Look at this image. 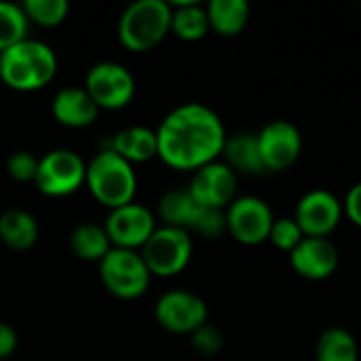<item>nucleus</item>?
<instances>
[{"mask_svg": "<svg viewBox=\"0 0 361 361\" xmlns=\"http://www.w3.org/2000/svg\"><path fill=\"white\" fill-rule=\"evenodd\" d=\"M205 300L188 290H169L154 305L157 324L171 334H192L207 324Z\"/></svg>", "mask_w": 361, "mask_h": 361, "instance_id": "9d476101", "label": "nucleus"}, {"mask_svg": "<svg viewBox=\"0 0 361 361\" xmlns=\"http://www.w3.org/2000/svg\"><path fill=\"white\" fill-rule=\"evenodd\" d=\"M104 228L112 247L140 252L157 231V218L146 205L133 201L123 207L110 209Z\"/></svg>", "mask_w": 361, "mask_h": 361, "instance_id": "9b49d317", "label": "nucleus"}, {"mask_svg": "<svg viewBox=\"0 0 361 361\" xmlns=\"http://www.w3.org/2000/svg\"><path fill=\"white\" fill-rule=\"evenodd\" d=\"M237 184L239 176L224 161H214L192 173L188 192L201 207L226 209L237 199Z\"/></svg>", "mask_w": 361, "mask_h": 361, "instance_id": "ddd939ff", "label": "nucleus"}, {"mask_svg": "<svg viewBox=\"0 0 361 361\" xmlns=\"http://www.w3.org/2000/svg\"><path fill=\"white\" fill-rule=\"evenodd\" d=\"M82 87L99 110H123L135 95V78L118 61L93 63Z\"/></svg>", "mask_w": 361, "mask_h": 361, "instance_id": "6e6552de", "label": "nucleus"}, {"mask_svg": "<svg viewBox=\"0 0 361 361\" xmlns=\"http://www.w3.org/2000/svg\"><path fill=\"white\" fill-rule=\"evenodd\" d=\"M343 209H345V216L361 228V182L353 184L343 201Z\"/></svg>", "mask_w": 361, "mask_h": 361, "instance_id": "7c9ffc66", "label": "nucleus"}, {"mask_svg": "<svg viewBox=\"0 0 361 361\" xmlns=\"http://www.w3.org/2000/svg\"><path fill=\"white\" fill-rule=\"evenodd\" d=\"M99 279L112 296L135 300L146 294L152 275L140 252L112 247L99 262Z\"/></svg>", "mask_w": 361, "mask_h": 361, "instance_id": "423d86ee", "label": "nucleus"}, {"mask_svg": "<svg viewBox=\"0 0 361 361\" xmlns=\"http://www.w3.org/2000/svg\"><path fill=\"white\" fill-rule=\"evenodd\" d=\"M85 186L97 203L108 209H116L135 201L137 176L129 161L104 146L87 163Z\"/></svg>", "mask_w": 361, "mask_h": 361, "instance_id": "7ed1b4c3", "label": "nucleus"}, {"mask_svg": "<svg viewBox=\"0 0 361 361\" xmlns=\"http://www.w3.org/2000/svg\"><path fill=\"white\" fill-rule=\"evenodd\" d=\"M222 161L237 173V176H260L267 173L260 146H258V133L252 131H239L226 137Z\"/></svg>", "mask_w": 361, "mask_h": 361, "instance_id": "a211bd4d", "label": "nucleus"}, {"mask_svg": "<svg viewBox=\"0 0 361 361\" xmlns=\"http://www.w3.org/2000/svg\"><path fill=\"white\" fill-rule=\"evenodd\" d=\"M341 256L328 237H305L290 254V264L296 275L309 281H324L338 269Z\"/></svg>", "mask_w": 361, "mask_h": 361, "instance_id": "2eb2a0df", "label": "nucleus"}, {"mask_svg": "<svg viewBox=\"0 0 361 361\" xmlns=\"http://www.w3.org/2000/svg\"><path fill=\"white\" fill-rule=\"evenodd\" d=\"M70 250L78 260L99 264L112 250V243L104 226L85 222L70 233Z\"/></svg>", "mask_w": 361, "mask_h": 361, "instance_id": "5701e85b", "label": "nucleus"}, {"mask_svg": "<svg viewBox=\"0 0 361 361\" xmlns=\"http://www.w3.org/2000/svg\"><path fill=\"white\" fill-rule=\"evenodd\" d=\"M53 118L68 129H85L97 121L99 108L85 87H63L51 99Z\"/></svg>", "mask_w": 361, "mask_h": 361, "instance_id": "dca6fc26", "label": "nucleus"}, {"mask_svg": "<svg viewBox=\"0 0 361 361\" xmlns=\"http://www.w3.org/2000/svg\"><path fill=\"white\" fill-rule=\"evenodd\" d=\"M38 157H34L27 150H17L6 159V173L15 182H34L38 173Z\"/></svg>", "mask_w": 361, "mask_h": 361, "instance_id": "c756f323", "label": "nucleus"}, {"mask_svg": "<svg viewBox=\"0 0 361 361\" xmlns=\"http://www.w3.org/2000/svg\"><path fill=\"white\" fill-rule=\"evenodd\" d=\"M275 216L264 199L254 195L237 197L226 207L228 235L241 245H260L269 241Z\"/></svg>", "mask_w": 361, "mask_h": 361, "instance_id": "1a4fd4ad", "label": "nucleus"}, {"mask_svg": "<svg viewBox=\"0 0 361 361\" xmlns=\"http://www.w3.org/2000/svg\"><path fill=\"white\" fill-rule=\"evenodd\" d=\"M40 226L25 209H6L0 214V241L13 252H27L36 245Z\"/></svg>", "mask_w": 361, "mask_h": 361, "instance_id": "6ab92c4d", "label": "nucleus"}, {"mask_svg": "<svg viewBox=\"0 0 361 361\" xmlns=\"http://www.w3.org/2000/svg\"><path fill=\"white\" fill-rule=\"evenodd\" d=\"M171 32V2L137 0L118 17V40L127 51L146 53L159 47Z\"/></svg>", "mask_w": 361, "mask_h": 361, "instance_id": "20e7f679", "label": "nucleus"}, {"mask_svg": "<svg viewBox=\"0 0 361 361\" xmlns=\"http://www.w3.org/2000/svg\"><path fill=\"white\" fill-rule=\"evenodd\" d=\"M343 216V201L326 188H315L302 195L294 212V220L305 237H328L336 231Z\"/></svg>", "mask_w": 361, "mask_h": 361, "instance_id": "4468645a", "label": "nucleus"}, {"mask_svg": "<svg viewBox=\"0 0 361 361\" xmlns=\"http://www.w3.org/2000/svg\"><path fill=\"white\" fill-rule=\"evenodd\" d=\"M106 148L114 150L118 157H123L131 165L146 163V161L159 157L157 129H150V127H144V125L125 127V129L116 131L108 140V146Z\"/></svg>", "mask_w": 361, "mask_h": 361, "instance_id": "f3484780", "label": "nucleus"}, {"mask_svg": "<svg viewBox=\"0 0 361 361\" xmlns=\"http://www.w3.org/2000/svg\"><path fill=\"white\" fill-rule=\"evenodd\" d=\"M140 254L152 277H176L192 260V235L188 231L161 224Z\"/></svg>", "mask_w": 361, "mask_h": 361, "instance_id": "39448f33", "label": "nucleus"}, {"mask_svg": "<svg viewBox=\"0 0 361 361\" xmlns=\"http://www.w3.org/2000/svg\"><path fill=\"white\" fill-rule=\"evenodd\" d=\"M258 146L267 171H286L302 152V135L294 123L277 118L258 131Z\"/></svg>", "mask_w": 361, "mask_h": 361, "instance_id": "f8f14e48", "label": "nucleus"}, {"mask_svg": "<svg viewBox=\"0 0 361 361\" xmlns=\"http://www.w3.org/2000/svg\"><path fill=\"white\" fill-rule=\"evenodd\" d=\"M87 178V161L70 150V148H55L40 157L38 173L34 186L44 197H70L85 186Z\"/></svg>", "mask_w": 361, "mask_h": 361, "instance_id": "0eeeda50", "label": "nucleus"}, {"mask_svg": "<svg viewBox=\"0 0 361 361\" xmlns=\"http://www.w3.org/2000/svg\"><path fill=\"white\" fill-rule=\"evenodd\" d=\"M315 361H360V345L349 330L328 328L317 341Z\"/></svg>", "mask_w": 361, "mask_h": 361, "instance_id": "b1692460", "label": "nucleus"}, {"mask_svg": "<svg viewBox=\"0 0 361 361\" xmlns=\"http://www.w3.org/2000/svg\"><path fill=\"white\" fill-rule=\"evenodd\" d=\"M19 345V336L15 332V328L6 322H0V361L8 360Z\"/></svg>", "mask_w": 361, "mask_h": 361, "instance_id": "2f4dec72", "label": "nucleus"}, {"mask_svg": "<svg viewBox=\"0 0 361 361\" xmlns=\"http://www.w3.org/2000/svg\"><path fill=\"white\" fill-rule=\"evenodd\" d=\"M30 19L21 4L0 0V53L25 40L30 34Z\"/></svg>", "mask_w": 361, "mask_h": 361, "instance_id": "393cba45", "label": "nucleus"}, {"mask_svg": "<svg viewBox=\"0 0 361 361\" xmlns=\"http://www.w3.org/2000/svg\"><path fill=\"white\" fill-rule=\"evenodd\" d=\"M224 233H228L226 226V209H207L201 207L197 222L190 231V235H199L203 239H220Z\"/></svg>", "mask_w": 361, "mask_h": 361, "instance_id": "cd10ccee", "label": "nucleus"}, {"mask_svg": "<svg viewBox=\"0 0 361 361\" xmlns=\"http://www.w3.org/2000/svg\"><path fill=\"white\" fill-rule=\"evenodd\" d=\"M209 17H207V6L184 0L171 4V32L186 42H197L203 40L209 34Z\"/></svg>", "mask_w": 361, "mask_h": 361, "instance_id": "412c9836", "label": "nucleus"}, {"mask_svg": "<svg viewBox=\"0 0 361 361\" xmlns=\"http://www.w3.org/2000/svg\"><path fill=\"white\" fill-rule=\"evenodd\" d=\"M207 6L209 27L218 36L233 38L239 36L250 21L247 0H212Z\"/></svg>", "mask_w": 361, "mask_h": 361, "instance_id": "aec40b11", "label": "nucleus"}, {"mask_svg": "<svg viewBox=\"0 0 361 361\" xmlns=\"http://www.w3.org/2000/svg\"><path fill=\"white\" fill-rule=\"evenodd\" d=\"M57 66L53 47L27 36L0 53V80L19 93L40 91L55 78Z\"/></svg>", "mask_w": 361, "mask_h": 361, "instance_id": "f03ea898", "label": "nucleus"}, {"mask_svg": "<svg viewBox=\"0 0 361 361\" xmlns=\"http://www.w3.org/2000/svg\"><path fill=\"white\" fill-rule=\"evenodd\" d=\"M21 6L30 23H36L40 27H57L70 15L68 0H25Z\"/></svg>", "mask_w": 361, "mask_h": 361, "instance_id": "a878e982", "label": "nucleus"}, {"mask_svg": "<svg viewBox=\"0 0 361 361\" xmlns=\"http://www.w3.org/2000/svg\"><path fill=\"white\" fill-rule=\"evenodd\" d=\"M222 118L205 104L188 102L165 114L157 127L159 159L178 171H197L222 159L226 144Z\"/></svg>", "mask_w": 361, "mask_h": 361, "instance_id": "f257e3e1", "label": "nucleus"}, {"mask_svg": "<svg viewBox=\"0 0 361 361\" xmlns=\"http://www.w3.org/2000/svg\"><path fill=\"white\" fill-rule=\"evenodd\" d=\"M302 239H305V233H302V228L298 226V222L294 220V216H292V218H288V216L275 218L273 228H271V235H269V241H271L277 250L292 254V252L300 245Z\"/></svg>", "mask_w": 361, "mask_h": 361, "instance_id": "bb28decb", "label": "nucleus"}, {"mask_svg": "<svg viewBox=\"0 0 361 361\" xmlns=\"http://www.w3.org/2000/svg\"><path fill=\"white\" fill-rule=\"evenodd\" d=\"M201 205L192 199L188 188L184 190H169L159 201V218L163 226H173L182 231H192Z\"/></svg>", "mask_w": 361, "mask_h": 361, "instance_id": "4be33fe9", "label": "nucleus"}, {"mask_svg": "<svg viewBox=\"0 0 361 361\" xmlns=\"http://www.w3.org/2000/svg\"><path fill=\"white\" fill-rule=\"evenodd\" d=\"M190 345L201 357H216L224 349V334L209 322L190 334Z\"/></svg>", "mask_w": 361, "mask_h": 361, "instance_id": "c85d7f7f", "label": "nucleus"}]
</instances>
